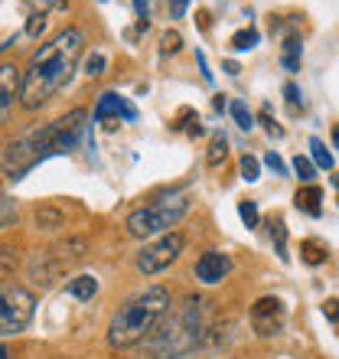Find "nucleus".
<instances>
[{"instance_id":"2eb2a0df","label":"nucleus","mask_w":339,"mask_h":359,"mask_svg":"<svg viewBox=\"0 0 339 359\" xmlns=\"http://www.w3.org/2000/svg\"><path fill=\"white\" fill-rule=\"evenodd\" d=\"M300 59H303V43L297 33H291L281 46V66L287 69V72H297V69H300Z\"/></svg>"},{"instance_id":"4be33fe9","label":"nucleus","mask_w":339,"mask_h":359,"mask_svg":"<svg viewBox=\"0 0 339 359\" xmlns=\"http://www.w3.org/2000/svg\"><path fill=\"white\" fill-rule=\"evenodd\" d=\"M271 238H274V248H277V258L287 265L291 255H287V226H284V219H274L271 222Z\"/></svg>"},{"instance_id":"9d476101","label":"nucleus","mask_w":339,"mask_h":359,"mask_svg":"<svg viewBox=\"0 0 339 359\" xmlns=\"http://www.w3.org/2000/svg\"><path fill=\"white\" fill-rule=\"evenodd\" d=\"M20 88H23V72L13 62L0 66V131L7 128L10 114L20 104Z\"/></svg>"},{"instance_id":"393cba45","label":"nucleus","mask_w":339,"mask_h":359,"mask_svg":"<svg viewBox=\"0 0 339 359\" xmlns=\"http://www.w3.org/2000/svg\"><path fill=\"white\" fill-rule=\"evenodd\" d=\"M238 216H242V222H245L248 229H258V222H261V212H258V203H254V199H242V203H238Z\"/></svg>"},{"instance_id":"f8f14e48","label":"nucleus","mask_w":339,"mask_h":359,"mask_svg":"<svg viewBox=\"0 0 339 359\" xmlns=\"http://www.w3.org/2000/svg\"><path fill=\"white\" fill-rule=\"evenodd\" d=\"M53 262H56V268L59 271H66V268H72V265H78L85 255H88V242H85L82 236H69L66 242H56V245L46 252Z\"/></svg>"},{"instance_id":"f257e3e1","label":"nucleus","mask_w":339,"mask_h":359,"mask_svg":"<svg viewBox=\"0 0 339 359\" xmlns=\"http://www.w3.org/2000/svg\"><path fill=\"white\" fill-rule=\"evenodd\" d=\"M85 49V33L78 27H66L62 33L49 39L29 56V66L23 69V88H20V104L27 111H36L66 86L76 72L78 59Z\"/></svg>"},{"instance_id":"6ab92c4d","label":"nucleus","mask_w":339,"mask_h":359,"mask_svg":"<svg viewBox=\"0 0 339 359\" xmlns=\"http://www.w3.org/2000/svg\"><path fill=\"white\" fill-rule=\"evenodd\" d=\"M228 157V137L222 131H216L212 134V137H209V154H206V163L209 167H212V170H216L219 163L226 161Z\"/></svg>"},{"instance_id":"ea45409f","label":"nucleus","mask_w":339,"mask_h":359,"mask_svg":"<svg viewBox=\"0 0 339 359\" xmlns=\"http://www.w3.org/2000/svg\"><path fill=\"white\" fill-rule=\"evenodd\" d=\"M212 108H216V111H226V95H216V98H212Z\"/></svg>"},{"instance_id":"4468645a","label":"nucleus","mask_w":339,"mask_h":359,"mask_svg":"<svg viewBox=\"0 0 339 359\" xmlns=\"http://www.w3.org/2000/svg\"><path fill=\"white\" fill-rule=\"evenodd\" d=\"M293 203H297V209L300 212H307V216H313V219H320V212H323V189L317 187V183H303L300 189H297V196H293Z\"/></svg>"},{"instance_id":"37998d69","label":"nucleus","mask_w":339,"mask_h":359,"mask_svg":"<svg viewBox=\"0 0 339 359\" xmlns=\"http://www.w3.org/2000/svg\"><path fill=\"white\" fill-rule=\"evenodd\" d=\"M333 187H336V189H339V173H333Z\"/></svg>"},{"instance_id":"cd10ccee","label":"nucleus","mask_w":339,"mask_h":359,"mask_svg":"<svg viewBox=\"0 0 339 359\" xmlns=\"http://www.w3.org/2000/svg\"><path fill=\"white\" fill-rule=\"evenodd\" d=\"M242 180H248V183L261 180V163H258V157H251V154L242 157Z\"/></svg>"},{"instance_id":"b1692460","label":"nucleus","mask_w":339,"mask_h":359,"mask_svg":"<svg viewBox=\"0 0 339 359\" xmlns=\"http://www.w3.org/2000/svg\"><path fill=\"white\" fill-rule=\"evenodd\" d=\"M310 157H313V163L317 167H326V170H333V154H330V147L320 141V137H310Z\"/></svg>"},{"instance_id":"a878e982","label":"nucleus","mask_w":339,"mask_h":359,"mask_svg":"<svg viewBox=\"0 0 339 359\" xmlns=\"http://www.w3.org/2000/svg\"><path fill=\"white\" fill-rule=\"evenodd\" d=\"M20 258H17V248H7L0 245V278H10V274L17 271Z\"/></svg>"},{"instance_id":"bb28decb","label":"nucleus","mask_w":339,"mask_h":359,"mask_svg":"<svg viewBox=\"0 0 339 359\" xmlns=\"http://www.w3.org/2000/svg\"><path fill=\"white\" fill-rule=\"evenodd\" d=\"M293 170H297V177H300V183H313V173H317V163L310 161V157H293Z\"/></svg>"},{"instance_id":"e433bc0d","label":"nucleus","mask_w":339,"mask_h":359,"mask_svg":"<svg viewBox=\"0 0 339 359\" xmlns=\"http://www.w3.org/2000/svg\"><path fill=\"white\" fill-rule=\"evenodd\" d=\"M323 313H326L330 320H339V301H333V297H330V301L323 304Z\"/></svg>"},{"instance_id":"c85d7f7f","label":"nucleus","mask_w":339,"mask_h":359,"mask_svg":"<svg viewBox=\"0 0 339 359\" xmlns=\"http://www.w3.org/2000/svg\"><path fill=\"white\" fill-rule=\"evenodd\" d=\"M104 66H108V59H104L102 53H92V56L85 59V76H88V79H98L104 72Z\"/></svg>"},{"instance_id":"2f4dec72","label":"nucleus","mask_w":339,"mask_h":359,"mask_svg":"<svg viewBox=\"0 0 339 359\" xmlns=\"http://www.w3.org/2000/svg\"><path fill=\"white\" fill-rule=\"evenodd\" d=\"M264 167H271L277 177H287V163L277 157V151H268V154H264Z\"/></svg>"},{"instance_id":"9b49d317","label":"nucleus","mask_w":339,"mask_h":359,"mask_svg":"<svg viewBox=\"0 0 339 359\" xmlns=\"http://www.w3.org/2000/svg\"><path fill=\"white\" fill-rule=\"evenodd\" d=\"M137 121V108H134L124 95L118 92H102L92 108V121Z\"/></svg>"},{"instance_id":"f3484780","label":"nucleus","mask_w":339,"mask_h":359,"mask_svg":"<svg viewBox=\"0 0 339 359\" xmlns=\"http://www.w3.org/2000/svg\"><path fill=\"white\" fill-rule=\"evenodd\" d=\"M326 255H330V248H326V242H320V238H303L300 242V258L307 265H323Z\"/></svg>"},{"instance_id":"7c9ffc66","label":"nucleus","mask_w":339,"mask_h":359,"mask_svg":"<svg viewBox=\"0 0 339 359\" xmlns=\"http://www.w3.org/2000/svg\"><path fill=\"white\" fill-rule=\"evenodd\" d=\"M134 13H137V29L151 27V0H134Z\"/></svg>"},{"instance_id":"c03bdc74","label":"nucleus","mask_w":339,"mask_h":359,"mask_svg":"<svg viewBox=\"0 0 339 359\" xmlns=\"http://www.w3.org/2000/svg\"><path fill=\"white\" fill-rule=\"evenodd\" d=\"M102 4H108V0H102Z\"/></svg>"},{"instance_id":"c756f323","label":"nucleus","mask_w":339,"mask_h":359,"mask_svg":"<svg viewBox=\"0 0 339 359\" xmlns=\"http://www.w3.org/2000/svg\"><path fill=\"white\" fill-rule=\"evenodd\" d=\"M160 43H163V53H170V56H173V53H179V49H183V33H179V29H167Z\"/></svg>"},{"instance_id":"72a5a7b5","label":"nucleus","mask_w":339,"mask_h":359,"mask_svg":"<svg viewBox=\"0 0 339 359\" xmlns=\"http://www.w3.org/2000/svg\"><path fill=\"white\" fill-rule=\"evenodd\" d=\"M284 98L291 104V111H297V104H300V88L293 86V82H287V86H284Z\"/></svg>"},{"instance_id":"4c0bfd02","label":"nucleus","mask_w":339,"mask_h":359,"mask_svg":"<svg viewBox=\"0 0 339 359\" xmlns=\"http://www.w3.org/2000/svg\"><path fill=\"white\" fill-rule=\"evenodd\" d=\"M196 62H199V72H202V79H206L209 86H212V72H209V62H206V56H202V53H196Z\"/></svg>"},{"instance_id":"58836bf2","label":"nucleus","mask_w":339,"mask_h":359,"mask_svg":"<svg viewBox=\"0 0 339 359\" xmlns=\"http://www.w3.org/2000/svg\"><path fill=\"white\" fill-rule=\"evenodd\" d=\"M222 66H226V72H228V76H238V72H242V66H238L235 59H226Z\"/></svg>"},{"instance_id":"aec40b11","label":"nucleus","mask_w":339,"mask_h":359,"mask_svg":"<svg viewBox=\"0 0 339 359\" xmlns=\"http://www.w3.org/2000/svg\"><path fill=\"white\" fill-rule=\"evenodd\" d=\"M258 39H261V33H258L254 27H248V29H238V33H232L228 46L235 49V53H248V49L258 46Z\"/></svg>"},{"instance_id":"1a4fd4ad","label":"nucleus","mask_w":339,"mask_h":359,"mask_svg":"<svg viewBox=\"0 0 339 359\" xmlns=\"http://www.w3.org/2000/svg\"><path fill=\"white\" fill-rule=\"evenodd\" d=\"M251 327L258 337H277L284 330V320H287V307H284L281 297H274V294H264L258 301L251 304Z\"/></svg>"},{"instance_id":"423d86ee","label":"nucleus","mask_w":339,"mask_h":359,"mask_svg":"<svg viewBox=\"0 0 339 359\" xmlns=\"http://www.w3.org/2000/svg\"><path fill=\"white\" fill-rule=\"evenodd\" d=\"M36 313V297L29 287L13 281H0V337L27 330Z\"/></svg>"},{"instance_id":"412c9836","label":"nucleus","mask_w":339,"mask_h":359,"mask_svg":"<svg viewBox=\"0 0 339 359\" xmlns=\"http://www.w3.org/2000/svg\"><path fill=\"white\" fill-rule=\"evenodd\" d=\"M17 219H20L17 203H13V199H10L7 193H0V232L13 229V226H17Z\"/></svg>"},{"instance_id":"f704fd0d","label":"nucleus","mask_w":339,"mask_h":359,"mask_svg":"<svg viewBox=\"0 0 339 359\" xmlns=\"http://www.w3.org/2000/svg\"><path fill=\"white\" fill-rule=\"evenodd\" d=\"M261 124H264V131L271 134V137H284V128H277V124H274V118L268 111H261Z\"/></svg>"},{"instance_id":"473e14b6","label":"nucleus","mask_w":339,"mask_h":359,"mask_svg":"<svg viewBox=\"0 0 339 359\" xmlns=\"http://www.w3.org/2000/svg\"><path fill=\"white\" fill-rule=\"evenodd\" d=\"M43 29H46V13H33V17H29V23H27V36L36 39Z\"/></svg>"},{"instance_id":"7ed1b4c3","label":"nucleus","mask_w":339,"mask_h":359,"mask_svg":"<svg viewBox=\"0 0 339 359\" xmlns=\"http://www.w3.org/2000/svg\"><path fill=\"white\" fill-rule=\"evenodd\" d=\"M202 297H186V304L177 313H170L160 333L153 337V356L170 359V356H186L199 346L202 333H206V320H202Z\"/></svg>"},{"instance_id":"20e7f679","label":"nucleus","mask_w":339,"mask_h":359,"mask_svg":"<svg viewBox=\"0 0 339 359\" xmlns=\"http://www.w3.org/2000/svg\"><path fill=\"white\" fill-rule=\"evenodd\" d=\"M186 212H189V193L173 189L167 196L153 199L151 206L134 209L131 216H127V222H124V229H127L131 238H157L163 232H170Z\"/></svg>"},{"instance_id":"c9c22d12","label":"nucleus","mask_w":339,"mask_h":359,"mask_svg":"<svg viewBox=\"0 0 339 359\" xmlns=\"http://www.w3.org/2000/svg\"><path fill=\"white\" fill-rule=\"evenodd\" d=\"M167 7H170V17H173V20H179V17H183V13H186L189 0H167Z\"/></svg>"},{"instance_id":"79ce46f5","label":"nucleus","mask_w":339,"mask_h":359,"mask_svg":"<svg viewBox=\"0 0 339 359\" xmlns=\"http://www.w3.org/2000/svg\"><path fill=\"white\" fill-rule=\"evenodd\" d=\"M333 144L339 147V128H333Z\"/></svg>"},{"instance_id":"0eeeda50","label":"nucleus","mask_w":339,"mask_h":359,"mask_svg":"<svg viewBox=\"0 0 339 359\" xmlns=\"http://www.w3.org/2000/svg\"><path fill=\"white\" fill-rule=\"evenodd\" d=\"M183 248H186V236L177 232V229H170V232H163V236L151 238V242L137 252V258H134V262H137V271L141 274L167 271V268L183 255Z\"/></svg>"},{"instance_id":"f03ea898","label":"nucleus","mask_w":339,"mask_h":359,"mask_svg":"<svg viewBox=\"0 0 339 359\" xmlns=\"http://www.w3.org/2000/svg\"><path fill=\"white\" fill-rule=\"evenodd\" d=\"M170 304H173V297H170V287H163V284H151V287L137 291L134 297H127L114 311L111 323H108V346L111 350L137 346L167 317Z\"/></svg>"},{"instance_id":"dca6fc26","label":"nucleus","mask_w":339,"mask_h":359,"mask_svg":"<svg viewBox=\"0 0 339 359\" xmlns=\"http://www.w3.org/2000/svg\"><path fill=\"white\" fill-rule=\"evenodd\" d=\"M66 287L72 297H78V301H92L95 294H98V278H95V274H76Z\"/></svg>"},{"instance_id":"5701e85b","label":"nucleus","mask_w":339,"mask_h":359,"mask_svg":"<svg viewBox=\"0 0 339 359\" xmlns=\"http://www.w3.org/2000/svg\"><path fill=\"white\" fill-rule=\"evenodd\" d=\"M228 114L235 118V124L242 128V131H251V128H254V114L248 111V104L242 102V98H235V102L228 104Z\"/></svg>"},{"instance_id":"6e6552de","label":"nucleus","mask_w":339,"mask_h":359,"mask_svg":"<svg viewBox=\"0 0 339 359\" xmlns=\"http://www.w3.org/2000/svg\"><path fill=\"white\" fill-rule=\"evenodd\" d=\"M88 111L85 108H72V111H66L62 118H56L53 124V154H69L76 151L78 141L85 137V131H88Z\"/></svg>"},{"instance_id":"a19ab883","label":"nucleus","mask_w":339,"mask_h":359,"mask_svg":"<svg viewBox=\"0 0 339 359\" xmlns=\"http://www.w3.org/2000/svg\"><path fill=\"white\" fill-rule=\"evenodd\" d=\"M0 359H13V353H10L7 346H4V343H0Z\"/></svg>"},{"instance_id":"a211bd4d","label":"nucleus","mask_w":339,"mask_h":359,"mask_svg":"<svg viewBox=\"0 0 339 359\" xmlns=\"http://www.w3.org/2000/svg\"><path fill=\"white\" fill-rule=\"evenodd\" d=\"M62 226H66V216H62L56 206L36 209V229L39 232H56V229H62Z\"/></svg>"},{"instance_id":"ddd939ff","label":"nucleus","mask_w":339,"mask_h":359,"mask_svg":"<svg viewBox=\"0 0 339 359\" xmlns=\"http://www.w3.org/2000/svg\"><path fill=\"white\" fill-rule=\"evenodd\" d=\"M228 271H232V258L222 255V252H206L196 262V278L202 284H219Z\"/></svg>"},{"instance_id":"39448f33","label":"nucleus","mask_w":339,"mask_h":359,"mask_svg":"<svg viewBox=\"0 0 339 359\" xmlns=\"http://www.w3.org/2000/svg\"><path fill=\"white\" fill-rule=\"evenodd\" d=\"M46 157H56L53 154V124H36L4 147V157H0V167H4V177L7 180H23L33 167L46 161Z\"/></svg>"}]
</instances>
